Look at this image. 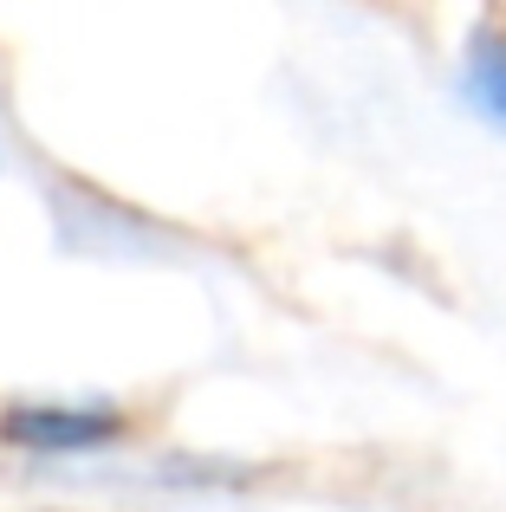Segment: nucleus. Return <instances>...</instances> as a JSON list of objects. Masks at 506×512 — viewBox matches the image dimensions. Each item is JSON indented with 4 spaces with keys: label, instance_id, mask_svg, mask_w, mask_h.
Listing matches in <instances>:
<instances>
[{
    "label": "nucleus",
    "instance_id": "f257e3e1",
    "mask_svg": "<svg viewBox=\"0 0 506 512\" xmlns=\"http://www.w3.org/2000/svg\"><path fill=\"white\" fill-rule=\"evenodd\" d=\"M0 435L20 454H39V461H65V454H98L124 435V415L111 402H20L7 409Z\"/></svg>",
    "mask_w": 506,
    "mask_h": 512
},
{
    "label": "nucleus",
    "instance_id": "f03ea898",
    "mask_svg": "<svg viewBox=\"0 0 506 512\" xmlns=\"http://www.w3.org/2000/svg\"><path fill=\"white\" fill-rule=\"evenodd\" d=\"M461 85H468L474 111L506 137V39H474L468 65H461Z\"/></svg>",
    "mask_w": 506,
    "mask_h": 512
}]
</instances>
